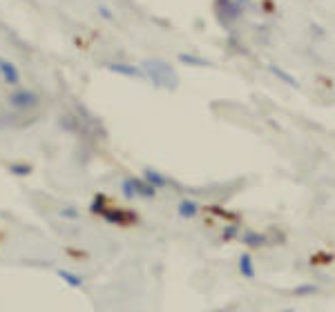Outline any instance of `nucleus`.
Returning a JSON list of instances; mask_svg holds the SVG:
<instances>
[{
	"mask_svg": "<svg viewBox=\"0 0 335 312\" xmlns=\"http://www.w3.org/2000/svg\"><path fill=\"white\" fill-rule=\"evenodd\" d=\"M141 69H143V74L154 83V85L163 87V90H174L177 83H179V76H177V71H174V67L168 65L166 60L148 58V60H143Z\"/></svg>",
	"mask_w": 335,
	"mask_h": 312,
	"instance_id": "f257e3e1",
	"label": "nucleus"
},
{
	"mask_svg": "<svg viewBox=\"0 0 335 312\" xmlns=\"http://www.w3.org/2000/svg\"><path fill=\"white\" fill-rule=\"evenodd\" d=\"M241 5L237 0H217L215 3V14H217V20L224 27H230L237 18L241 16Z\"/></svg>",
	"mask_w": 335,
	"mask_h": 312,
	"instance_id": "f03ea898",
	"label": "nucleus"
},
{
	"mask_svg": "<svg viewBox=\"0 0 335 312\" xmlns=\"http://www.w3.org/2000/svg\"><path fill=\"white\" fill-rule=\"evenodd\" d=\"M101 218L110 225H118V227H127V225H134L139 221V216L134 214L132 210H123V207H116V205H110L105 212L101 214Z\"/></svg>",
	"mask_w": 335,
	"mask_h": 312,
	"instance_id": "7ed1b4c3",
	"label": "nucleus"
},
{
	"mask_svg": "<svg viewBox=\"0 0 335 312\" xmlns=\"http://www.w3.org/2000/svg\"><path fill=\"white\" fill-rule=\"evenodd\" d=\"M9 103H12L16 109H32V107L38 105V94L32 92V90H18V92L12 94Z\"/></svg>",
	"mask_w": 335,
	"mask_h": 312,
	"instance_id": "20e7f679",
	"label": "nucleus"
},
{
	"mask_svg": "<svg viewBox=\"0 0 335 312\" xmlns=\"http://www.w3.org/2000/svg\"><path fill=\"white\" fill-rule=\"evenodd\" d=\"M239 243H241V246H246V248H250V250H257V248H266L271 241H268L266 234L255 232V230H248V232H244V234L239 237Z\"/></svg>",
	"mask_w": 335,
	"mask_h": 312,
	"instance_id": "39448f33",
	"label": "nucleus"
},
{
	"mask_svg": "<svg viewBox=\"0 0 335 312\" xmlns=\"http://www.w3.org/2000/svg\"><path fill=\"white\" fill-rule=\"evenodd\" d=\"M237 270H239V274L244 279H255V274H257V268H255V259L250 257L248 252H244V254H239V261H237Z\"/></svg>",
	"mask_w": 335,
	"mask_h": 312,
	"instance_id": "423d86ee",
	"label": "nucleus"
},
{
	"mask_svg": "<svg viewBox=\"0 0 335 312\" xmlns=\"http://www.w3.org/2000/svg\"><path fill=\"white\" fill-rule=\"evenodd\" d=\"M107 69L114 71V74H121V76H130V78H141L143 76L141 67L127 65V62H107Z\"/></svg>",
	"mask_w": 335,
	"mask_h": 312,
	"instance_id": "0eeeda50",
	"label": "nucleus"
},
{
	"mask_svg": "<svg viewBox=\"0 0 335 312\" xmlns=\"http://www.w3.org/2000/svg\"><path fill=\"white\" fill-rule=\"evenodd\" d=\"M134 190H137V194L141 196V199H154L157 196V187L150 185L146 179H137V176H130Z\"/></svg>",
	"mask_w": 335,
	"mask_h": 312,
	"instance_id": "6e6552de",
	"label": "nucleus"
},
{
	"mask_svg": "<svg viewBox=\"0 0 335 312\" xmlns=\"http://www.w3.org/2000/svg\"><path fill=\"white\" fill-rule=\"evenodd\" d=\"M177 212H179V216H181V218H194L201 212V205L197 201H192V199H183V201H179Z\"/></svg>",
	"mask_w": 335,
	"mask_h": 312,
	"instance_id": "1a4fd4ad",
	"label": "nucleus"
},
{
	"mask_svg": "<svg viewBox=\"0 0 335 312\" xmlns=\"http://www.w3.org/2000/svg\"><path fill=\"white\" fill-rule=\"evenodd\" d=\"M143 179H146L150 185L157 187V190H163V187L170 185V179H168V176H163L161 172H157V170H152V168H146V170H143Z\"/></svg>",
	"mask_w": 335,
	"mask_h": 312,
	"instance_id": "9d476101",
	"label": "nucleus"
},
{
	"mask_svg": "<svg viewBox=\"0 0 335 312\" xmlns=\"http://www.w3.org/2000/svg\"><path fill=\"white\" fill-rule=\"evenodd\" d=\"M0 74H3V81H7L9 85H18V78H20L18 69L7 58H0Z\"/></svg>",
	"mask_w": 335,
	"mask_h": 312,
	"instance_id": "9b49d317",
	"label": "nucleus"
},
{
	"mask_svg": "<svg viewBox=\"0 0 335 312\" xmlns=\"http://www.w3.org/2000/svg\"><path fill=\"white\" fill-rule=\"evenodd\" d=\"M239 227H241V223L239 221H235V223H226L224 225V230H221V241L224 243H230V241H239Z\"/></svg>",
	"mask_w": 335,
	"mask_h": 312,
	"instance_id": "f8f14e48",
	"label": "nucleus"
},
{
	"mask_svg": "<svg viewBox=\"0 0 335 312\" xmlns=\"http://www.w3.org/2000/svg\"><path fill=\"white\" fill-rule=\"evenodd\" d=\"M56 277H60V281H65L70 288H83V277H79V274L70 272V270L58 268V270H56Z\"/></svg>",
	"mask_w": 335,
	"mask_h": 312,
	"instance_id": "ddd939ff",
	"label": "nucleus"
},
{
	"mask_svg": "<svg viewBox=\"0 0 335 312\" xmlns=\"http://www.w3.org/2000/svg\"><path fill=\"white\" fill-rule=\"evenodd\" d=\"M268 71H271V74H275V76L280 78L282 83H286V85H291V87H300V83H297V78L293 76V74H288L286 69H282L280 65H268Z\"/></svg>",
	"mask_w": 335,
	"mask_h": 312,
	"instance_id": "4468645a",
	"label": "nucleus"
},
{
	"mask_svg": "<svg viewBox=\"0 0 335 312\" xmlns=\"http://www.w3.org/2000/svg\"><path fill=\"white\" fill-rule=\"evenodd\" d=\"M110 205H112V203L107 201V196H105V194H101V192H99V194H96L94 199H92V203H90V210H92V214H99V216H101L103 212H105Z\"/></svg>",
	"mask_w": 335,
	"mask_h": 312,
	"instance_id": "2eb2a0df",
	"label": "nucleus"
},
{
	"mask_svg": "<svg viewBox=\"0 0 335 312\" xmlns=\"http://www.w3.org/2000/svg\"><path fill=\"white\" fill-rule=\"evenodd\" d=\"M317 285L315 283H300V285H295V288L291 290V294L293 296H311V294H317Z\"/></svg>",
	"mask_w": 335,
	"mask_h": 312,
	"instance_id": "dca6fc26",
	"label": "nucleus"
},
{
	"mask_svg": "<svg viewBox=\"0 0 335 312\" xmlns=\"http://www.w3.org/2000/svg\"><path fill=\"white\" fill-rule=\"evenodd\" d=\"M179 60L185 62V65H192V67H206V65H210L206 58H199V56H192V54H179Z\"/></svg>",
	"mask_w": 335,
	"mask_h": 312,
	"instance_id": "f3484780",
	"label": "nucleus"
},
{
	"mask_svg": "<svg viewBox=\"0 0 335 312\" xmlns=\"http://www.w3.org/2000/svg\"><path fill=\"white\" fill-rule=\"evenodd\" d=\"M9 172H12L14 176H29V174H32V165H27V163H12V165H9Z\"/></svg>",
	"mask_w": 335,
	"mask_h": 312,
	"instance_id": "a211bd4d",
	"label": "nucleus"
},
{
	"mask_svg": "<svg viewBox=\"0 0 335 312\" xmlns=\"http://www.w3.org/2000/svg\"><path fill=\"white\" fill-rule=\"evenodd\" d=\"M121 192H123V196H125L127 201L139 199V194H137V190H134V185H132V181H130V179H125V181L121 183Z\"/></svg>",
	"mask_w": 335,
	"mask_h": 312,
	"instance_id": "6ab92c4d",
	"label": "nucleus"
},
{
	"mask_svg": "<svg viewBox=\"0 0 335 312\" xmlns=\"http://www.w3.org/2000/svg\"><path fill=\"white\" fill-rule=\"evenodd\" d=\"M331 261H333L331 254H315V257L311 259V263H313V265H317V263H322V265H324V263H331Z\"/></svg>",
	"mask_w": 335,
	"mask_h": 312,
	"instance_id": "aec40b11",
	"label": "nucleus"
},
{
	"mask_svg": "<svg viewBox=\"0 0 335 312\" xmlns=\"http://www.w3.org/2000/svg\"><path fill=\"white\" fill-rule=\"evenodd\" d=\"M60 214L67 216V218H79V210H76V207H63Z\"/></svg>",
	"mask_w": 335,
	"mask_h": 312,
	"instance_id": "412c9836",
	"label": "nucleus"
},
{
	"mask_svg": "<svg viewBox=\"0 0 335 312\" xmlns=\"http://www.w3.org/2000/svg\"><path fill=\"white\" fill-rule=\"evenodd\" d=\"M99 14L103 16V18H107V20H112V18H114V16H112V12H110L107 7H99Z\"/></svg>",
	"mask_w": 335,
	"mask_h": 312,
	"instance_id": "4be33fe9",
	"label": "nucleus"
},
{
	"mask_svg": "<svg viewBox=\"0 0 335 312\" xmlns=\"http://www.w3.org/2000/svg\"><path fill=\"white\" fill-rule=\"evenodd\" d=\"M282 312H295V310H293V308H284V310H282Z\"/></svg>",
	"mask_w": 335,
	"mask_h": 312,
	"instance_id": "5701e85b",
	"label": "nucleus"
}]
</instances>
